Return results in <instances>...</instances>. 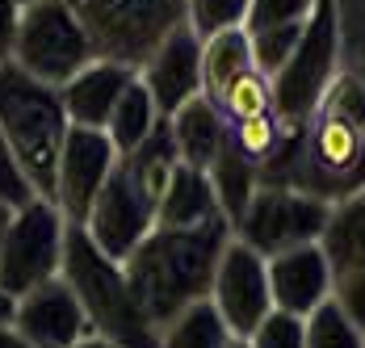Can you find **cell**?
I'll return each instance as SVG.
<instances>
[{"label": "cell", "instance_id": "obj_1", "mask_svg": "<svg viewBox=\"0 0 365 348\" xmlns=\"http://www.w3.org/2000/svg\"><path fill=\"white\" fill-rule=\"evenodd\" d=\"M227 244H231L227 218H215L206 227H189V231L155 227L122 260L126 281L155 327H164L185 307L210 298V281H215V269H219V256Z\"/></svg>", "mask_w": 365, "mask_h": 348}, {"label": "cell", "instance_id": "obj_2", "mask_svg": "<svg viewBox=\"0 0 365 348\" xmlns=\"http://www.w3.org/2000/svg\"><path fill=\"white\" fill-rule=\"evenodd\" d=\"M68 130L72 122L59 88L26 76L13 59L0 63V139L42 202H55V173Z\"/></svg>", "mask_w": 365, "mask_h": 348}, {"label": "cell", "instance_id": "obj_3", "mask_svg": "<svg viewBox=\"0 0 365 348\" xmlns=\"http://www.w3.org/2000/svg\"><path fill=\"white\" fill-rule=\"evenodd\" d=\"M59 277L80 298L93 336L110 340L113 348H160V327L139 307V298L126 281V269L93 244L80 222H68Z\"/></svg>", "mask_w": 365, "mask_h": 348}, {"label": "cell", "instance_id": "obj_4", "mask_svg": "<svg viewBox=\"0 0 365 348\" xmlns=\"http://www.w3.org/2000/svg\"><path fill=\"white\" fill-rule=\"evenodd\" d=\"M97 59L139 71L151 51L185 26V0H68Z\"/></svg>", "mask_w": 365, "mask_h": 348}, {"label": "cell", "instance_id": "obj_5", "mask_svg": "<svg viewBox=\"0 0 365 348\" xmlns=\"http://www.w3.org/2000/svg\"><path fill=\"white\" fill-rule=\"evenodd\" d=\"M336 55H340V13L336 0H315L294 55L282 63L273 84V113L286 126H302L336 80Z\"/></svg>", "mask_w": 365, "mask_h": 348}, {"label": "cell", "instance_id": "obj_6", "mask_svg": "<svg viewBox=\"0 0 365 348\" xmlns=\"http://www.w3.org/2000/svg\"><path fill=\"white\" fill-rule=\"evenodd\" d=\"M97 59L84 26L76 21L68 0H38L21 9L17 42H13V63L51 88H63L72 76Z\"/></svg>", "mask_w": 365, "mask_h": 348}, {"label": "cell", "instance_id": "obj_7", "mask_svg": "<svg viewBox=\"0 0 365 348\" xmlns=\"http://www.w3.org/2000/svg\"><path fill=\"white\" fill-rule=\"evenodd\" d=\"M63 235H68V218L59 214L55 202L30 198L26 206H17L0 240V285L13 298H21L55 281L63 269Z\"/></svg>", "mask_w": 365, "mask_h": 348}, {"label": "cell", "instance_id": "obj_8", "mask_svg": "<svg viewBox=\"0 0 365 348\" xmlns=\"http://www.w3.org/2000/svg\"><path fill=\"white\" fill-rule=\"evenodd\" d=\"M328 214H331L328 202H319V198H311L302 189L260 185L252 193V202H248V210L235 218L231 235L269 260V256L290 252V247L319 244V235L328 227Z\"/></svg>", "mask_w": 365, "mask_h": 348}, {"label": "cell", "instance_id": "obj_9", "mask_svg": "<svg viewBox=\"0 0 365 348\" xmlns=\"http://www.w3.org/2000/svg\"><path fill=\"white\" fill-rule=\"evenodd\" d=\"M210 307L222 314V323L235 340H248L264 323V314L273 311L264 256L252 252L248 244H240L235 235L219 256V269H215V281H210Z\"/></svg>", "mask_w": 365, "mask_h": 348}, {"label": "cell", "instance_id": "obj_10", "mask_svg": "<svg viewBox=\"0 0 365 348\" xmlns=\"http://www.w3.org/2000/svg\"><path fill=\"white\" fill-rule=\"evenodd\" d=\"M80 227L88 231V240L101 247L110 260L122 265V260L155 231V202L135 185V176L118 164L110 173V180L101 185L97 202H93L88 218H84Z\"/></svg>", "mask_w": 365, "mask_h": 348}, {"label": "cell", "instance_id": "obj_11", "mask_svg": "<svg viewBox=\"0 0 365 348\" xmlns=\"http://www.w3.org/2000/svg\"><path fill=\"white\" fill-rule=\"evenodd\" d=\"M118 168V151L106 130H84L72 126L63 151H59V173H55V206L68 222H84L97 202L101 185Z\"/></svg>", "mask_w": 365, "mask_h": 348}, {"label": "cell", "instance_id": "obj_12", "mask_svg": "<svg viewBox=\"0 0 365 348\" xmlns=\"http://www.w3.org/2000/svg\"><path fill=\"white\" fill-rule=\"evenodd\" d=\"M9 327L34 348H72L84 336H93L88 314L80 307V298L72 294V285L63 277L46 281L30 294L17 298V311L9 319Z\"/></svg>", "mask_w": 365, "mask_h": 348}, {"label": "cell", "instance_id": "obj_13", "mask_svg": "<svg viewBox=\"0 0 365 348\" xmlns=\"http://www.w3.org/2000/svg\"><path fill=\"white\" fill-rule=\"evenodd\" d=\"M139 80L151 93L160 118H173L185 101L202 97V38L189 26H177L139 68Z\"/></svg>", "mask_w": 365, "mask_h": 348}, {"label": "cell", "instance_id": "obj_14", "mask_svg": "<svg viewBox=\"0 0 365 348\" xmlns=\"http://www.w3.org/2000/svg\"><path fill=\"white\" fill-rule=\"evenodd\" d=\"M264 269H269L273 311L307 319L319 302L331 298L336 273H331V265L319 244H302V247H290V252H277V256L264 260Z\"/></svg>", "mask_w": 365, "mask_h": 348}, {"label": "cell", "instance_id": "obj_15", "mask_svg": "<svg viewBox=\"0 0 365 348\" xmlns=\"http://www.w3.org/2000/svg\"><path fill=\"white\" fill-rule=\"evenodd\" d=\"M139 71L122 68V63H110V59H93L88 68L72 76L59 97H63V109H68V122L72 126H84V130H106L118 97L126 93V84L135 80Z\"/></svg>", "mask_w": 365, "mask_h": 348}, {"label": "cell", "instance_id": "obj_16", "mask_svg": "<svg viewBox=\"0 0 365 348\" xmlns=\"http://www.w3.org/2000/svg\"><path fill=\"white\" fill-rule=\"evenodd\" d=\"M222 218L219 198H215V185L202 168H189L177 164L173 180L164 185L160 193V206H155V227H173V231H189V227H206Z\"/></svg>", "mask_w": 365, "mask_h": 348}, {"label": "cell", "instance_id": "obj_17", "mask_svg": "<svg viewBox=\"0 0 365 348\" xmlns=\"http://www.w3.org/2000/svg\"><path fill=\"white\" fill-rule=\"evenodd\" d=\"M168 130H173V143H177V155L189 168H210L215 155L227 147V118L219 113V105L210 97H193L185 101L173 118H168Z\"/></svg>", "mask_w": 365, "mask_h": 348}, {"label": "cell", "instance_id": "obj_18", "mask_svg": "<svg viewBox=\"0 0 365 348\" xmlns=\"http://www.w3.org/2000/svg\"><path fill=\"white\" fill-rule=\"evenodd\" d=\"M319 247H324L336 277L365 269V189L331 206L328 227L319 235Z\"/></svg>", "mask_w": 365, "mask_h": 348}, {"label": "cell", "instance_id": "obj_19", "mask_svg": "<svg viewBox=\"0 0 365 348\" xmlns=\"http://www.w3.org/2000/svg\"><path fill=\"white\" fill-rule=\"evenodd\" d=\"M118 164L135 176V185H139L147 198L160 206V193H164V185L173 180L177 164H181V155H177V143H173V130H168V118H160V122H155V130H151V135H147L139 147H135V151L118 155Z\"/></svg>", "mask_w": 365, "mask_h": 348}, {"label": "cell", "instance_id": "obj_20", "mask_svg": "<svg viewBox=\"0 0 365 348\" xmlns=\"http://www.w3.org/2000/svg\"><path fill=\"white\" fill-rule=\"evenodd\" d=\"M206 176H210V185H215V198H219L222 218L235 227V218L248 210L252 193L260 189V168H256L252 160H244V155L227 143L219 155H215V164L206 168Z\"/></svg>", "mask_w": 365, "mask_h": 348}, {"label": "cell", "instance_id": "obj_21", "mask_svg": "<svg viewBox=\"0 0 365 348\" xmlns=\"http://www.w3.org/2000/svg\"><path fill=\"white\" fill-rule=\"evenodd\" d=\"M252 68V46H248V30H222V34L202 42V97L219 101V93Z\"/></svg>", "mask_w": 365, "mask_h": 348}, {"label": "cell", "instance_id": "obj_22", "mask_svg": "<svg viewBox=\"0 0 365 348\" xmlns=\"http://www.w3.org/2000/svg\"><path fill=\"white\" fill-rule=\"evenodd\" d=\"M155 122H160V109L151 101V93L143 88V80L135 76V80L126 84V93L118 97V105H113L110 122H106V135H110L113 151L126 155V151H135V147L155 130Z\"/></svg>", "mask_w": 365, "mask_h": 348}, {"label": "cell", "instance_id": "obj_23", "mask_svg": "<svg viewBox=\"0 0 365 348\" xmlns=\"http://www.w3.org/2000/svg\"><path fill=\"white\" fill-rule=\"evenodd\" d=\"M235 340L222 323V314L210 307V298L185 307L160 327V348H227Z\"/></svg>", "mask_w": 365, "mask_h": 348}, {"label": "cell", "instance_id": "obj_24", "mask_svg": "<svg viewBox=\"0 0 365 348\" xmlns=\"http://www.w3.org/2000/svg\"><path fill=\"white\" fill-rule=\"evenodd\" d=\"M219 113L227 118V126L231 122H244V118H260V113H273V84H269V76L264 71H240L227 88L219 93Z\"/></svg>", "mask_w": 365, "mask_h": 348}, {"label": "cell", "instance_id": "obj_25", "mask_svg": "<svg viewBox=\"0 0 365 348\" xmlns=\"http://www.w3.org/2000/svg\"><path fill=\"white\" fill-rule=\"evenodd\" d=\"M302 344L307 348H365V332L336 307V298L319 302L302 319Z\"/></svg>", "mask_w": 365, "mask_h": 348}, {"label": "cell", "instance_id": "obj_26", "mask_svg": "<svg viewBox=\"0 0 365 348\" xmlns=\"http://www.w3.org/2000/svg\"><path fill=\"white\" fill-rule=\"evenodd\" d=\"M282 135H286V122H282L277 113H260V118H244V122H231V126H227V143H231L244 160H252L256 168L277 151Z\"/></svg>", "mask_w": 365, "mask_h": 348}, {"label": "cell", "instance_id": "obj_27", "mask_svg": "<svg viewBox=\"0 0 365 348\" xmlns=\"http://www.w3.org/2000/svg\"><path fill=\"white\" fill-rule=\"evenodd\" d=\"M248 0H185V26L202 38H215L222 30H244Z\"/></svg>", "mask_w": 365, "mask_h": 348}, {"label": "cell", "instance_id": "obj_28", "mask_svg": "<svg viewBox=\"0 0 365 348\" xmlns=\"http://www.w3.org/2000/svg\"><path fill=\"white\" fill-rule=\"evenodd\" d=\"M302 26L307 21H290V26H273V30H256L248 34V46H252V68L264 71L269 80L282 71V63L294 55L298 38H302Z\"/></svg>", "mask_w": 365, "mask_h": 348}, {"label": "cell", "instance_id": "obj_29", "mask_svg": "<svg viewBox=\"0 0 365 348\" xmlns=\"http://www.w3.org/2000/svg\"><path fill=\"white\" fill-rule=\"evenodd\" d=\"M319 113L344 118V122H353V126L365 130V80H361V71H336V80L328 84V93L319 101Z\"/></svg>", "mask_w": 365, "mask_h": 348}, {"label": "cell", "instance_id": "obj_30", "mask_svg": "<svg viewBox=\"0 0 365 348\" xmlns=\"http://www.w3.org/2000/svg\"><path fill=\"white\" fill-rule=\"evenodd\" d=\"M315 9V0H248V17L244 30H273V26H290V21H307Z\"/></svg>", "mask_w": 365, "mask_h": 348}, {"label": "cell", "instance_id": "obj_31", "mask_svg": "<svg viewBox=\"0 0 365 348\" xmlns=\"http://www.w3.org/2000/svg\"><path fill=\"white\" fill-rule=\"evenodd\" d=\"M248 348H307L302 344V319L286 311H269L264 323L248 336Z\"/></svg>", "mask_w": 365, "mask_h": 348}, {"label": "cell", "instance_id": "obj_32", "mask_svg": "<svg viewBox=\"0 0 365 348\" xmlns=\"http://www.w3.org/2000/svg\"><path fill=\"white\" fill-rule=\"evenodd\" d=\"M331 298H336V307L365 332V269L340 273V277L331 281Z\"/></svg>", "mask_w": 365, "mask_h": 348}, {"label": "cell", "instance_id": "obj_33", "mask_svg": "<svg viewBox=\"0 0 365 348\" xmlns=\"http://www.w3.org/2000/svg\"><path fill=\"white\" fill-rule=\"evenodd\" d=\"M30 198H38V193L30 189V180L21 176L17 160H13V151L4 147V139H0V202L17 210V206H26Z\"/></svg>", "mask_w": 365, "mask_h": 348}, {"label": "cell", "instance_id": "obj_34", "mask_svg": "<svg viewBox=\"0 0 365 348\" xmlns=\"http://www.w3.org/2000/svg\"><path fill=\"white\" fill-rule=\"evenodd\" d=\"M17 21H21V4H17V0H0V63H9V59H13Z\"/></svg>", "mask_w": 365, "mask_h": 348}, {"label": "cell", "instance_id": "obj_35", "mask_svg": "<svg viewBox=\"0 0 365 348\" xmlns=\"http://www.w3.org/2000/svg\"><path fill=\"white\" fill-rule=\"evenodd\" d=\"M13 311H17V298H13V294H9V290L0 285V327H4L9 319H13Z\"/></svg>", "mask_w": 365, "mask_h": 348}, {"label": "cell", "instance_id": "obj_36", "mask_svg": "<svg viewBox=\"0 0 365 348\" xmlns=\"http://www.w3.org/2000/svg\"><path fill=\"white\" fill-rule=\"evenodd\" d=\"M0 348H34V344H26V340H21V336L4 323V327H0Z\"/></svg>", "mask_w": 365, "mask_h": 348}, {"label": "cell", "instance_id": "obj_37", "mask_svg": "<svg viewBox=\"0 0 365 348\" xmlns=\"http://www.w3.org/2000/svg\"><path fill=\"white\" fill-rule=\"evenodd\" d=\"M72 348H113L110 340H101V336H84L80 344H72Z\"/></svg>", "mask_w": 365, "mask_h": 348}, {"label": "cell", "instance_id": "obj_38", "mask_svg": "<svg viewBox=\"0 0 365 348\" xmlns=\"http://www.w3.org/2000/svg\"><path fill=\"white\" fill-rule=\"evenodd\" d=\"M9 222H13V206L0 202V240H4V231H9Z\"/></svg>", "mask_w": 365, "mask_h": 348}, {"label": "cell", "instance_id": "obj_39", "mask_svg": "<svg viewBox=\"0 0 365 348\" xmlns=\"http://www.w3.org/2000/svg\"><path fill=\"white\" fill-rule=\"evenodd\" d=\"M227 348H248V340H231Z\"/></svg>", "mask_w": 365, "mask_h": 348}, {"label": "cell", "instance_id": "obj_40", "mask_svg": "<svg viewBox=\"0 0 365 348\" xmlns=\"http://www.w3.org/2000/svg\"><path fill=\"white\" fill-rule=\"evenodd\" d=\"M17 4H21V9H26V4H38V0H17Z\"/></svg>", "mask_w": 365, "mask_h": 348}, {"label": "cell", "instance_id": "obj_41", "mask_svg": "<svg viewBox=\"0 0 365 348\" xmlns=\"http://www.w3.org/2000/svg\"><path fill=\"white\" fill-rule=\"evenodd\" d=\"M361 80H365V68H361Z\"/></svg>", "mask_w": 365, "mask_h": 348}]
</instances>
